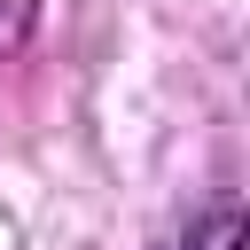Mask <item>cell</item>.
<instances>
[{
  "instance_id": "cell-1",
  "label": "cell",
  "mask_w": 250,
  "mask_h": 250,
  "mask_svg": "<svg viewBox=\"0 0 250 250\" xmlns=\"http://www.w3.org/2000/svg\"><path fill=\"white\" fill-rule=\"evenodd\" d=\"M234 242H242V211H234L227 195H219L211 211H195V219L172 234V250H234Z\"/></svg>"
}]
</instances>
